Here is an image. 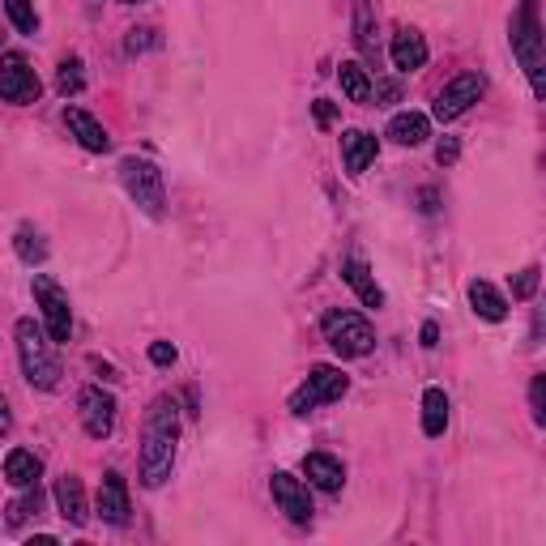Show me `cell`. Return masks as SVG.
<instances>
[{"label": "cell", "instance_id": "8d00e7d4", "mask_svg": "<svg viewBox=\"0 0 546 546\" xmlns=\"http://www.w3.org/2000/svg\"><path fill=\"white\" fill-rule=\"evenodd\" d=\"M9 431V410H5V401H0V436Z\"/></svg>", "mask_w": 546, "mask_h": 546}, {"label": "cell", "instance_id": "d4e9b609", "mask_svg": "<svg viewBox=\"0 0 546 546\" xmlns=\"http://www.w3.org/2000/svg\"><path fill=\"white\" fill-rule=\"evenodd\" d=\"M355 39L363 56H376V22H372V5L355 0Z\"/></svg>", "mask_w": 546, "mask_h": 546}, {"label": "cell", "instance_id": "3957f363", "mask_svg": "<svg viewBox=\"0 0 546 546\" xmlns=\"http://www.w3.org/2000/svg\"><path fill=\"white\" fill-rule=\"evenodd\" d=\"M512 52H517L521 69L529 77V90L542 94V69H546V56H542V22H538V0H521V13L512 18Z\"/></svg>", "mask_w": 546, "mask_h": 546}, {"label": "cell", "instance_id": "f546056e", "mask_svg": "<svg viewBox=\"0 0 546 546\" xmlns=\"http://www.w3.org/2000/svg\"><path fill=\"white\" fill-rule=\"evenodd\" d=\"M542 397H546V376H534V389H529V406H534V423H538V427L546 423V410H542L546 401H542Z\"/></svg>", "mask_w": 546, "mask_h": 546}, {"label": "cell", "instance_id": "7a4b0ae2", "mask_svg": "<svg viewBox=\"0 0 546 546\" xmlns=\"http://www.w3.org/2000/svg\"><path fill=\"white\" fill-rule=\"evenodd\" d=\"M13 337H18V359H22V372L30 380V389H56L60 384V359H56V342L47 337V329H39L30 316L18 320V329H13Z\"/></svg>", "mask_w": 546, "mask_h": 546}, {"label": "cell", "instance_id": "5bb4252c", "mask_svg": "<svg viewBox=\"0 0 546 546\" xmlns=\"http://www.w3.org/2000/svg\"><path fill=\"white\" fill-rule=\"evenodd\" d=\"M64 124H69V133L82 141V150H90V154H107V150H111L107 128L94 120L90 111H82V107H64Z\"/></svg>", "mask_w": 546, "mask_h": 546}, {"label": "cell", "instance_id": "ac0fdd59", "mask_svg": "<svg viewBox=\"0 0 546 546\" xmlns=\"http://www.w3.org/2000/svg\"><path fill=\"white\" fill-rule=\"evenodd\" d=\"M39 474H43V461L30 453V448H13V453L5 457V478H9V487H35L39 483Z\"/></svg>", "mask_w": 546, "mask_h": 546}, {"label": "cell", "instance_id": "52a82bcc", "mask_svg": "<svg viewBox=\"0 0 546 546\" xmlns=\"http://www.w3.org/2000/svg\"><path fill=\"white\" fill-rule=\"evenodd\" d=\"M35 303L43 312V329L52 342H69L73 337V308H69V295L60 291V282H52L47 273H35Z\"/></svg>", "mask_w": 546, "mask_h": 546}, {"label": "cell", "instance_id": "2e32d148", "mask_svg": "<svg viewBox=\"0 0 546 546\" xmlns=\"http://www.w3.org/2000/svg\"><path fill=\"white\" fill-rule=\"evenodd\" d=\"M376 137L372 133H363V128H346L342 133V163L350 175H363L367 167L376 163Z\"/></svg>", "mask_w": 546, "mask_h": 546}, {"label": "cell", "instance_id": "603a6c76", "mask_svg": "<svg viewBox=\"0 0 546 546\" xmlns=\"http://www.w3.org/2000/svg\"><path fill=\"white\" fill-rule=\"evenodd\" d=\"M444 427H448V397L444 389H427L423 393V436H444Z\"/></svg>", "mask_w": 546, "mask_h": 546}, {"label": "cell", "instance_id": "484cf974", "mask_svg": "<svg viewBox=\"0 0 546 546\" xmlns=\"http://www.w3.org/2000/svg\"><path fill=\"white\" fill-rule=\"evenodd\" d=\"M86 86V73H82V56H64L60 60V73H56V90L69 99V94H82Z\"/></svg>", "mask_w": 546, "mask_h": 546}, {"label": "cell", "instance_id": "44dd1931", "mask_svg": "<svg viewBox=\"0 0 546 546\" xmlns=\"http://www.w3.org/2000/svg\"><path fill=\"white\" fill-rule=\"evenodd\" d=\"M342 278L350 282V291L363 299V308H384V291L376 286L372 269H367L363 261H346V265H342Z\"/></svg>", "mask_w": 546, "mask_h": 546}, {"label": "cell", "instance_id": "ffe728a7", "mask_svg": "<svg viewBox=\"0 0 546 546\" xmlns=\"http://www.w3.org/2000/svg\"><path fill=\"white\" fill-rule=\"evenodd\" d=\"M465 295H470V308H474L478 316H483V320H491V325H495V320H504V316H508V299H504L500 291H495L491 282H483V278H474V282H470V291H465Z\"/></svg>", "mask_w": 546, "mask_h": 546}, {"label": "cell", "instance_id": "4dcf8cb0", "mask_svg": "<svg viewBox=\"0 0 546 546\" xmlns=\"http://www.w3.org/2000/svg\"><path fill=\"white\" fill-rule=\"evenodd\" d=\"M457 154H461L457 137H444L440 146H436V163H440V167H453V163H457Z\"/></svg>", "mask_w": 546, "mask_h": 546}, {"label": "cell", "instance_id": "cb8c5ba5", "mask_svg": "<svg viewBox=\"0 0 546 546\" xmlns=\"http://www.w3.org/2000/svg\"><path fill=\"white\" fill-rule=\"evenodd\" d=\"M13 248H18V256L26 265H43L47 261V244H43V235L35 227H18V235H13Z\"/></svg>", "mask_w": 546, "mask_h": 546}, {"label": "cell", "instance_id": "8fae6325", "mask_svg": "<svg viewBox=\"0 0 546 546\" xmlns=\"http://www.w3.org/2000/svg\"><path fill=\"white\" fill-rule=\"evenodd\" d=\"M77 406H82V427L90 440H107L111 431H116V397L107 389L90 384V389H82V397H77Z\"/></svg>", "mask_w": 546, "mask_h": 546}, {"label": "cell", "instance_id": "836d02e7", "mask_svg": "<svg viewBox=\"0 0 546 546\" xmlns=\"http://www.w3.org/2000/svg\"><path fill=\"white\" fill-rule=\"evenodd\" d=\"M423 346H427V350L440 346V325H436V320H427V325H423Z\"/></svg>", "mask_w": 546, "mask_h": 546}, {"label": "cell", "instance_id": "74e56055", "mask_svg": "<svg viewBox=\"0 0 546 546\" xmlns=\"http://www.w3.org/2000/svg\"><path fill=\"white\" fill-rule=\"evenodd\" d=\"M124 5H141V0H124Z\"/></svg>", "mask_w": 546, "mask_h": 546}, {"label": "cell", "instance_id": "4fadbf2b", "mask_svg": "<svg viewBox=\"0 0 546 546\" xmlns=\"http://www.w3.org/2000/svg\"><path fill=\"white\" fill-rule=\"evenodd\" d=\"M128 483L116 474V470H107L103 474V483H99V517L107 525H128Z\"/></svg>", "mask_w": 546, "mask_h": 546}, {"label": "cell", "instance_id": "277c9868", "mask_svg": "<svg viewBox=\"0 0 546 546\" xmlns=\"http://www.w3.org/2000/svg\"><path fill=\"white\" fill-rule=\"evenodd\" d=\"M320 333H325V342L342 359H363V355H372V350H376V329L367 325V316L346 312V308L325 312V320H320Z\"/></svg>", "mask_w": 546, "mask_h": 546}, {"label": "cell", "instance_id": "6da1fadb", "mask_svg": "<svg viewBox=\"0 0 546 546\" xmlns=\"http://www.w3.org/2000/svg\"><path fill=\"white\" fill-rule=\"evenodd\" d=\"M175 444H180V414H175L171 397H158L146 410V423H141V483L150 491H158L171 478Z\"/></svg>", "mask_w": 546, "mask_h": 546}, {"label": "cell", "instance_id": "1f68e13d", "mask_svg": "<svg viewBox=\"0 0 546 546\" xmlns=\"http://www.w3.org/2000/svg\"><path fill=\"white\" fill-rule=\"evenodd\" d=\"M150 363H154V367H171V363H175V346H171V342H154V346H150Z\"/></svg>", "mask_w": 546, "mask_h": 546}, {"label": "cell", "instance_id": "7402d4cb", "mask_svg": "<svg viewBox=\"0 0 546 546\" xmlns=\"http://www.w3.org/2000/svg\"><path fill=\"white\" fill-rule=\"evenodd\" d=\"M337 82H342V94L350 103H367L372 99V77L359 60H342V69H337Z\"/></svg>", "mask_w": 546, "mask_h": 546}, {"label": "cell", "instance_id": "f1b7e54d", "mask_svg": "<svg viewBox=\"0 0 546 546\" xmlns=\"http://www.w3.org/2000/svg\"><path fill=\"white\" fill-rule=\"evenodd\" d=\"M538 278H542V269L538 265H529V269H521L517 278H512V299L517 303H525V299H534V291H538Z\"/></svg>", "mask_w": 546, "mask_h": 546}, {"label": "cell", "instance_id": "5b68a950", "mask_svg": "<svg viewBox=\"0 0 546 546\" xmlns=\"http://www.w3.org/2000/svg\"><path fill=\"white\" fill-rule=\"evenodd\" d=\"M120 184H124V192H128V197H133L150 218H163L167 184H163V171H158L150 158H124V163H120Z\"/></svg>", "mask_w": 546, "mask_h": 546}, {"label": "cell", "instance_id": "e0dca14e", "mask_svg": "<svg viewBox=\"0 0 546 546\" xmlns=\"http://www.w3.org/2000/svg\"><path fill=\"white\" fill-rule=\"evenodd\" d=\"M303 474H308V483L320 487V491H329L337 495L346 487V470H342V461L329 457V453H308L303 457Z\"/></svg>", "mask_w": 546, "mask_h": 546}, {"label": "cell", "instance_id": "e575fe53", "mask_svg": "<svg viewBox=\"0 0 546 546\" xmlns=\"http://www.w3.org/2000/svg\"><path fill=\"white\" fill-rule=\"evenodd\" d=\"M146 35L150 30H128V52H141V47H146Z\"/></svg>", "mask_w": 546, "mask_h": 546}, {"label": "cell", "instance_id": "9a60e30c", "mask_svg": "<svg viewBox=\"0 0 546 546\" xmlns=\"http://www.w3.org/2000/svg\"><path fill=\"white\" fill-rule=\"evenodd\" d=\"M56 508H60V517L82 529L90 521V508H86V491H82V478H73V474H64L56 478Z\"/></svg>", "mask_w": 546, "mask_h": 546}, {"label": "cell", "instance_id": "8992f818", "mask_svg": "<svg viewBox=\"0 0 546 546\" xmlns=\"http://www.w3.org/2000/svg\"><path fill=\"white\" fill-rule=\"evenodd\" d=\"M346 389H350V376L342 372V367L316 363L308 372V380L291 393V414H299V419H303V414H312L316 406H329V401L346 397Z\"/></svg>", "mask_w": 546, "mask_h": 546}, {"label": "cell", "instance_id": "9c48e42d", "mask_svg": "<svg viewBox=\"0 0 546 546\" xmlns=\"http://www.w3.org/2000/svg\"><path fill=\"white\" fill-rule=\"evenodd\" d=\"M39 90H43V86H39V73L30 69L26 56H18V52L0 56V99L26 107V103L39 99Z\"/></svg>", "mask_w": 546, "mask_h": 546}, {"label": "cell", "instance_id": "d6a6232c", "mask_svg": "<svg viewBox=\"0 0 546 546\" xmlns=\"http://www.w3.org/2000/svg\"><path fill=\"white\" fill-rule=\"evenodd\" d=\"M312 116H316L320 128H329V124L337 120V107H333L329 99H316V103H312Z\"/></svg>", "mask_w": 546, "mask_h": 546}, {"label": "cell", "instance_id": "4316f807", "mask_svg": "<svg viewBox=\"0 0 546 546\" xmlns=\"http://www.w3.org/2000/svg\"><path fill=\"white\" fill-rule=\"evenodd\" d=\"M5 13L9 22L22 30V35H35L39 30V13H35V0H5Z\"/></svg>", "mask_w": 546, "mask_h": 546}, {"label": "cell", "instance_id": "30bf717a", "mask_svg": "<svg viewBox=\"0 0 546 546\" xmlns=\"http://www.w3.org/2000/svg\"><path fill=\"white\" fill-rule=\"evenodd\" d=\"M269 491H273V504H278V512H286V521H295V525H312V491L308 483H299L295 474H286L278 470L269 478Z\"/></svg>", "mask_w": 546, "mask_h": 546}, {"label": "cell", "instance_id": "d6986e66", "mask_svg": "<svg viewBox=\"0 0 546 546\" xmlns=\"http://www.w3.org/2000/svg\"><path fill=\"white\" fill-rule=\"evenodd\" d=\"M389 137L397 141V146H423V141L431 137V120L419 116V111H397V116L389 120Z\"/></svg>", "mask_w": 546, "mask_h": 546}, {"label": "cell", "instance_id": "7c38bea8", "mask_svg": "<svg viewBox=\"0 0 546 546\" xmlns=\"http://www.w3.org/2000/svg\"><path fill=\"white\" fill-rule=\"evenodd\" d=\"M389 60H393L397 73H419L427 64V39L419 35V30L401 26L393 35V43H389Z\"/></svg>", "mask_w": 546, "mask_h": 546}, {"label": "cell", "instance_id": "ba28073f", "mask_svg": "<svg viewBox=\"0 0 546 546\" xmlns=\"http://www.w3.org/2000/svg\"><path fill=\"white\" fill-rule=\"evenodd\" d=\"M483 90H487L483 73H457L453 82H448V86L436 94V107H431V116H436L440 124L457 120V116H465V111H470L478 99H483Z\"/></svg>", "mask_w": 546, "mask_h": 546}, {"label": "cell", "instance_id": "83f0119b", "mask_svg": "<svg viewBox=\"0 0 546 546\" xmlns=\"http://www.w3.org/2000/svg\"><path fill=\"white\" fill-rule=\"evenodd\" d=\"M39 504H43V500H39V491H35V487H26L22 500H13V504L5 508V512H9L5 521H9V525H22L26 517H39Z\"/></svg>", "mask_w": 546, "mask_h": 546}, {"label": "cell", "instance_id": "d590c367", "mask_svg": "<svg viewBox=\"0 0 546 546\" xmlns=\"http://www.w3.org/2000/svg\"><path fill=\"white\" fill-rule=\"evenodd\" d=\"M376 94H380L384 103H397V86H393V82H380V86H376Z\"/></svg>", "mask_w": 546, "mask_h": 546}]
</instances>
